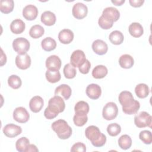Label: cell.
Wrapping results in <instances>:
<instances>
[{"mask_svg": "<svg viewBox=\"0 0 152 152\" xmlns=\"http://www.w3.org/2000/svg\"><path fill=\"white\" fill-rule=\"evenodd\" d=\"M118 114V108L114 102H108L103 107L102 115L104 119L110 121L114 119Z\"/></svg>", "mask_w": 152, "mask_h": 152, "instance_id": "obj_6", "label": "cell"}, {"mask_svg": "<svg viewBox=\"0 0 152 152\" xmlns=\"http://www.w3.org/2000/svg\"><path fill=\"white\" fill-rule=\"evenodd\" d=\"M92 49L96 54L99 55H103L107 52L108 46L106 43L103 40L97 39L93 42Z\"/></svg>", "mask_w": 152, "mask_h": 152, "instance_id": "obj_17", "label": "cell"}, {"mask_svg": "<svg viewBox=\"0 0 152 152\" xmlns=\"http://www.w3.org/2000/svg\"><path fill=\"white\" fill-rule=\"evenodd\" d=\"M30 42L24 37H18L12 42V48L18 55H24L30 49Z\"/></svg>", "mask_w": 152, "mask_h": 152, "instance_id": "obj_5", "label": "cell"}, {"mask_svg": "<svg viewBox=\"0 0 152 152\" xmlns=\"http://www.w3.org/2000/svg\"><path fill=\"white\" fill-rule=\"evenodd\" d=\"M128 30L129 34L134 37H140L144 33V29L141 24L135 22L129 25Z\"/></svg>", "mask_w": 152, "mask_h": 152, "instance_id": "obj_23", "label": "cell"}, {"mask_svg": "<svg viewBox=\"0 0 152 152\" xmlns=\"http://www.w3.org/2000/svg\"><path fill=\"white\" fill-rule=\"evenodd\" d=\"M1 64L0 65L2 66H3L4 65H5L6 64V62H7V56H6V55L3 52V50L2 49H1Z\"/></svg>", "mask_w": 152, "mask_h": 152, "instance_id": "obj_47", "label": "cell"}, {"mask_svg": "<svg viewBox=\"0 0 152 152\" xmlns=\"http://www.w3.org/2000/svg\"><path fill=\"white\" fill-rule=\"evenodd\" d=\"M118 145L123 150L129 149L132 145V139L127 134L122 135L118 139Z\"/></svg>", "mask_w": 152, "mask_h": 152, "instance_id": "obj_31", "label": "cell"}, {"mask_svg": "<svg viewBox=\"0 0 152 152\" xmlns=\"http://www.w3.org/2000/svg\"><path fill=\"white\" fill-rule=\"evenodd\" d=\"M63 71L65 77L67 79L74 78L77 74V71L75 67H74L71 64H66L64 67Z\"/></svg>", "mask_w": 152, "mask_h": 152, "instance_id": "obj_35", "label": "cell"}, {"mask_svg": "<svg viewBox=\"0 0 152 152\" xmlns=\"http://www.w3.org/2000/svg\"><path fill=\"white\" fill-rule=\"evenodd\" d=\"M30 144L29 140L24 137H21L17 140L15 143V147L19 152H25L27 146Z\"/></svg>", "mask_w": 152, "mask_h": 152, "instance_id": "obj_34", "label": "cell"}, {"mask_svg": "<svg viewBox=\"0 0 152 152\" xmlns=\"http://www.w3.org/2000/svg\"><path fill=\"white\" fill-rule=\"evenodd\" d=\"M109 39L112 44L119 45L123 42L124 40V36L121 31L119 30H115L110 33L109 36Z\"/></svg>", "mask_w": 152, "mask_h": 152, "instance_id": "obj_27", "label": "cell"}, {"mask_svg": "<svg viewBox=\"0 0 152 152\" xmlns=\"http://www.w3.org/2000/svg\"><path fill=\"white\" fill-rule=\"evenodd\" d=\"M56 16L55 14L50 11H46L43 12L41 15V22L46 26H53L56 22Z\"/></svg>", "mask_w": 152, "mask_h": 152, "instance_id": "obj_22", "label": "cell"}, {"mask_svg": "<svg viewBox=\"0 0 152 152\" xmlns=\"http://www.w3.org/2000/svg\"><path fill=\"white\" fill-rule=\"evenodd\" d=\"M13 118L19 123H26L28 121L30 115L24 107H18L13 112Z\"/></svg>", "mask_w": 152, "mask_h": 152, "instance_id": "obj_9", "label": "cell"}, {"mask_svg": "<svg viewBox=\"0 0 152 152\" xmlns=\"http://www.w3.org/2000/svg\"><path fill=\"white\" fill-rule=\"evenodd\" d=\"M121 131V126L116 123L109 124L107 127V132L109 135L112 137L117 136Z\"/></svg>", "mask_w": 152, "mask_h": 152, "instance_id": "obj_38", "label": "cell"}, {"mask_svg": "<svg viewBox=\"0 0 152 152\" xmlns=\"http://www.w3.org/2000/svg\"><path fill=\"white\" fill-rule=\"evenodd\" d=\"M22 132L21 126L14 124L6 125L3 128L4 134L8 137L14 138L20 135Z\"/></svg>", "mask_w": 152, "mask_h": 152, "instance_id": "obj_12", "label": "cell"}, {"mask_svg": "<svg viewBox=\"0 0 152 152\" xmlns=\"http://www.w3.org/2000/svg\"><path fill=\"white\" fill-rule=\"evenodd\" d=\"M14 2L13 0H1L0 10L4 14H9L13 11Z\"/></svg>", "mask_w": 152, "mask_h": 152, "instance_id": "obj_29", "label": "cell"}, {"mask_svg": "<svg viewBox=\"0 0 152 152\" xmlns=\"http://www.w3.org/2000/svg\"><path fill=\"white\" fill-rule=\"evenodd\" d=\"M72 93L71 87L67 84H61L58 86L55 90V94L56 96H62L65 100H68Z\"/></svg>", "mask_w": 152, "mask_h": 152, "instance_id": "obj_19", "label": "cell"}, {"mask_svg": "<svg viewBox=\"0 0 152 152\" xmlns=\"http://www.w3.org/2000/svg\"><path fill=\"white\" fill-rule=\"evenodd\" d=\"M102 16H103L104 18L114 23L118 21L119 18L120 12L116 8L109 7L103 10Z\"/></svg>", "mask_w": 152, "mask_h": 152, "instance_id": "obj_10", "label": "cell"}, {"mask_svg": "<svg viewBox=\"0 0 152 152\" xmlns=\"http://www.w3.org/2000/svg\"><path fill=\"white\" fill-rule=\"evenodd\" d=\"M43 104V99L39 96H36L32 97L30 100L29 107L33 112L37 113L42 110Z\"/></svg>", "mask_w": 152, "mask_h": 152, "instance_id": "obj_18", "label": "cell"}, {"mask_svg": "<svg viewBox=\"0 0 152 152\" xmlns=\"http://www.w3.org/2000/svg\"><path fill=\"white\" fill-rule=\"evenodd\" d=\"M91 68V64L90 62L86 59V61L84 62V63L78 68L79 71L81 73L83 74H87L89 72L90 69Z\"/></svg>", "mask_w": 152, "mask_h": 152, "instance_id": "obj_43", "label": "cell"}, {"mask_svg": "<svg viewBox=\"0 0 152 152\" xmlns=\"http://www.w3.org/2000/svg\"><path fill=\"white\" fill-rule=\"evenodd\" d=\"M151 116L145 111H142L134 117V124L138 128H151Z\"/></svg>", "mask_w": 152, "mask_h": 152, "instance_id": "obj_4", "label": "cell"}, {"mask_svg": "<svg viewBox=\"0 0 152 152\" xmlns=\"http://www.w3.org/2000/svg\"><path fill=\"white\" fill-rule=\"evenodd\" d=\"M140 102L136 100H135L134 102L129 106L126 108H122V111L128 115H133L135 114L138 110L140 109Z\"/></svg>", "mask_w": 152, "mask_h": 152, "instance_id": "obj_39", "label": "cell"}, {"mask_svg": "<svg viewBox=\"0 0 152 152\" xmlns=\"http://www.w3.org/2000/svg\"><path fill=\"white\" fill-rule=\"evenodd\" d=\"M25 23L20 19H15L10 24V30L12 33L18 34L22 33L25 30Z\"/></svg>", "mask_w": 152, "mask_h": 152, "instance_id": "obj_21", "label": "cell"}, {"mask_svg": "<svg viewBox=\"0 0 152 152\" xmlns=\"http://www.w3.org/2000/svg\"><path fill=\"white\" fill-rule=\"evenodd\" d=\"M129 2L130 5L135 8L140 7L144 2V0H129Z\"/></svg>", "mask_w": 152, "mask_h": 152, "instance_id": "obj_45", "label": "cell"}, {"mask_svg": "<svg viewBox=\"0 0 152 152\" xmlns=\"http://www.w3.org/2000/svg\"><path fill=\"white\" fill-rule=\"evenodd\" d=\"M107 68L102 65H99L95 66L92 71V76L96 79H101L106 77L107 74Z\"/></svg>", "mask_w": 152, "mask_h": 152, "instance_id": "obj_25", "label": "cell"}, {"mask_svg": "<svg viewBox=\"0 0 152 152\" xmlns=\"http://www.w3.org/2000/svg\"><path fill=\"white\" fill-rule=\"evenodd\" d=\"M8 84L13 89H18L21 87L22 81L17 75H11L8 78Z\"/></svg>", "mask_w": 152, "mask_h": 152, "instance_id": "obj_36", "label": "cell"}, {"mask_svg": "<svg viewBox=\"0 0 152 152\" xmlns=\"http://www.w3.org/2000/svg\"><path fill=\"white\" fill-rule=\"evenodd\" d=\"M16 66L20 69H26L31 65L30 56L26 53L24 55H18L15 60Z\"/></svg>", "mask_w": 152, "mask_h": 152, "instance_id": "obj_11", "label": "cell"}, {"mask_svg": "<svg viewBox=\"0 0 152 152\" xmlns=\"http://www.w3.org/2000/svg\"><path fill=\"white\" fill-rule=\"evenodd\" d=\"M89 109L90 107L88 104L83 100L78 102L74 107V111L75 113L87 114L89 112Z\"/></svg>", "mask_w": 152, "mask_h": 152, "instance_id": "obj_33", "label": "cell"}, {"mask_svg": "<svg viewBox=\"0 0 152 152\" xmlns=\"http://www.w3.org/2000/svg\"><path fill=\"white\" fill-rule=\"evenodd\" d=\"M111 2L115 5L121 6L125 2V0H119V1L118 0V1H111Z\"/></svg>", "mask_w": 152, "mask_h": 152, "instance_id": "obj_48", "label": "cell"}, {"mask_svg": "<svg viewBox=\"0 0 152 152\" xmlns=\"http://www.w3.org/2000/svg\"><path fill=\"white\" fill-rule=\"evenodd\" d=\"M98 24L102 29L108 30L113 26V23L104 18L103 16H100L98 20Z\"/></svg>", "mask_w": 152, "mask_h": 152, "instance_id": "obj_41", "label": "cell"}, {"mask_svg": "<svg viewBox=\"0 0 152 152\" xmlns=\"http://www.w3.org/2000/svg\"><path fill=\"white\" fill-rule=\"evenodd\" d=\"M41 46L44 50L50 52L56 48V42L52 37H48L42 40L41 42Z\"/></svg>", "mask_w": 152, "mask_h": 152, "instance_id": "obj_28", "label": "cell"}, {"mask_svg": "<svg viewBox=\"0 0 152 152\" xmlns=\"http://www.w3.org/2000/svg\"><path fill=\"white\" fill-rule=\"evenodd\" d=\"M46 78L50 83H55L58 82L61 78V74L59 71L47 70L45 73Z\"/></svg>", "mask_w": 152, "mask_h": 152, "instance_id": "obj_30", "label": "cell"}, {"mask_svg": "<svg viewBox=\"0 0 152 152\" xmlns=\"http://www.w3.org/2000/svg\"><path fill=\"white\" fill-rule=\"evenodd\" d=\"M61 66V59L56 55H50L46 60V67L48 70L59 71Z\"/></svg>", "mask_w": 152, "mask_h": 152, "instance_id": "obj_15", "label": "cell"}, {"mask_svg": "<svg viewBox=\"0 0 152 152\" xmlns=\"http://www.w3.org/2000/svg\"><path fill=\"white\" fill-rule=\"evenodd\" d=\"M119 64L122 68L125 69H129L134 65V60L130 55L124 54L121 56L119 58Z\"/></svg>", "mask_w": 152, "mask_h": 152, "instance_id": "obj_24", "label": "cell"}, {"mask_svg": "<svg viewBox=\"0 0 152 152\" xmlns=\"http://www.w3.org/2000/svg\"><path fill=\"white\" fill-rule=\"evenodd\" d=\"M135 93L137 97L140 99L147 97L150 93L148 86L144 83H141L136 86L135 88Z\"/></svg>", "mask_w": 152, "mask_h": 152, "instance_id": "obj_26", "label": "cell"}, {"mask_svg": "<svg viewBox=\"0 0 152 152\" xmlns=\"http://www.w3.org/2000/svg\"><path fill=\"white\" fill-rule=\"evenodd\" d=\"M58 39L63 44H69L74 39V33L69 29H63L59 33Z\"/></svg>", "mask_w": 152, "mask_h": 152, "instance_id": "obj_20", "label": "cell"}, {"mask_svg": "<svg viewBox=\"0 0 152 152\" xmlns=\"http://www.w3.org/2000/svg\"><path fill=\"white\" fill-rule=\"evenodd\" d=\"M44 116H45L46 118H47L48 119H53L55 118H56L58 115L56 113H54L53 112H52V111H50L48 107H47L44 112Z\"/></svg>", "mask_w": 152, "mask_h": 152, "instance_id": "obj_44", "label": "cell"}, {"mask_svg": "<svg viewBox=\"0 0 152 152\" xmlns=\"http://www.w3.org/2000/svg\"><path fill=\"white\" fill-rule=\"evenodd\" d=\"M37 151H39V150L34 144H29L25 150V152H37Z\"/></svg>", "mask_w": 152, "mask_h": 152, "instance_id": "obj_46", "label": "cell"}, {"mask_svg": "<svg viewBox=\"0 0 152 152\" xmlns=\"http://www.w3.org/2000/svg\"><path fill=\"white\" fill-rule=\"evenodd\" d=\"M48 107L50 111L58 115L64 110L65 104L62 97L55 95L49 99Z\"/></svg>", "mask_w": 152, "mask_h": 152, "instance_id": "obj_3", "label": "cell"}, {"mask_svg": "<svg viewBox=\"0 0 152 152\" xmlns=\"http://www.w3.org/2000/svg\"><path fill=\"white\" fill-rule=\"evenodd\" d=\"M72 13L73 16L78 20H81L86 17L88 13L87 7L81 3L78 2L74 5L72 10Z\"/></svg>", "mask_w": 152, "mask_h": 152, "instance_id": "obj_8", "label": "cell"}, {"mask_svg": "<svg viewBox=\"0 0 152 152\" xmlns=\"http://www.w3.org/2000/svg\"><path fill=\"white\" fill-rule=\"evenodd\" d=\"M45 33L44 28L39 24H36L33 26L29 31V34L30 37L33 39H38L42 37Z\"/></svg>", "mask_w": 152, "mask_h": 152, "instance_id": "obj_32", "label": "cell"}, {"mask_svg": "<svg viewBox=\"0 0 152 152\" xmlns=\"http://www.w3.org/2000/svg\"><path fill=\"white\" fill-rule=\"evenodd\" d=\"M86 94L91 99L96 100L100 97L102 90L100 86L97 84H90L86 88Z\"/></svg>", "mask_w": 152, "mask_h": 152, "instance_id": "obj_16", "label": "cell"}, {"mask_svg": "<svg viewBox=\"0 0 152 152\" xmlns=\"http://www.w3.org/2000/svg\"><path fill=\"white\" fill-rule=\"evenodd\" d=\"M135 100L132 93L128 91H123L119 95V102L122 108H126L131 106Z\"/></svg>", "mask_w": 152, "mask_h": 152, "instance_id": "obj_13", "label": "cell"}, {"mask_svg": "<svg viewBox=\"0 0 152 152\" xmlns=\"http://www.w3.org/2000/svg\"><path fill=\"white\" fill-rule=\"evenodd\" d=\"M86 58L84 52L81 50H74L70 58V63L74 67L79 68L86 61Z\"/></svg>", "mask_w": 152, "mask_h": 152, "instance_id": "obj_7", "label": "cell"}, {"mask_svg": "<svg viewBox=\"0 0 152 152\" xmlns=\"http://www.w3.org/2000/svg\"><path fill=\"white\" fill-rule=\"evenodd\" d=\"M37 15L38 10L37 7L33 5H27L23 10V16L27 20H34L36 18Z\"/></svg>", "mask_w": 152, "mask_h": 152, "instance_id": "obj_14", "label": "cell"}, {"mask_svg": "<svg viewBox=\"0 0 152 152\" xmlns=\"http://www.w3.org/2000/svg\"><path fill=\"white\" fill-rule=\"evenodd\" d=\"M139 138L145 144H150L152 142V135L150 131L143 130L141 131Z\"/></svg>", "mask_w": 152, "mask_h": 152, "instance_id": "obj_40", "label": "cell"}, {"mask_svg": "<svg viewBox=\"0 0 152 152\" xmlns=\"http://www.w3.org/2000/svg\"><path fill=\"white\" fill-rule=\"evenodd\" d=\"M51 127L56 133L58 137L62 140L68 139L71 137L72 132L71 126L64 119H58L53 122Z\"/></svg>", "mask_w": 152, "mask_h": 152, "instance_id": "obj_2", "label": "cell"}, {"mask_svg": "<svg viewBox=\"0 0 152 152\" xmlns=\"http://www.w3.org/2000/svg\"><path fill=\"white\" fill-rule=\"evenodd\" d=\"M88 121L87 114L75 113L73 117V121L74 124L77 126H84Z\"/></svg>", "mask_w": 152, "mask_h": 152, "instance_id": "obj_37", "label": "cell"}, {"mask_svg": "<svg viewBox=\"0 0 152 152\" xmlns=\"http://www.w3.org/2000/svg\"><path fill=\"white\" fill-rule=\"evenodd\" d=\"M86 151V145L81 142H78L75 143L71 148V151L75 152H85Z\"/></svg>", "mask_w": 152, "mask_h": 152, "instance_id": "obj_42", "label": "cell"}, {"mask_svg": "<svg viewBox=\"0 0 152 152\" xmlns=\"http://www.w3.org/2000/svg\"><path fill=\"white\" fill-rule=\"evenodd\" d=\"M86 137L96 147L103 146L106 142V137L102 133L98 127L94 125L88 126L85 131Z\"/></svg>", "mask_w": 152, "mask_h": 152, "instance_id": "obj_1", "label": "cell"}]
</instances>
